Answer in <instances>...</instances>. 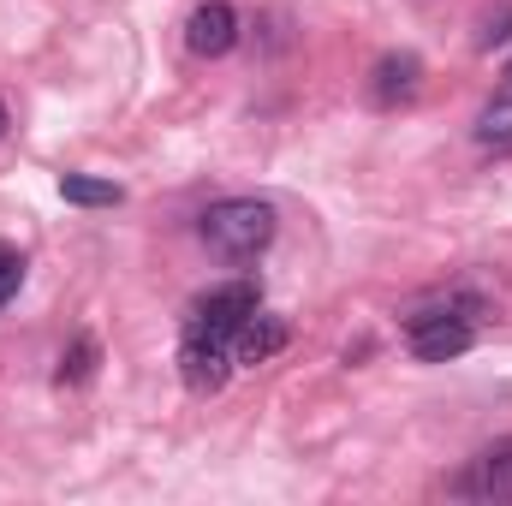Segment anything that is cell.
I'll use <instances>...</instances> for the list:
<instances>
[{
	"instance_id": "cell-1",
	"label": "cell",
	"mask_w": 512,
	"mask_h": 506,
	"mask_svg": "<svg viewBox=\"0 0 512 506\" xmlns=\"http://www.w3.org/2000/svg\"><path fill=\"white\" fill-rule=\"evenodd\" d=\"M197 239L221 262H251L274 245V203L262 197H227V203H209L203 221H197Z\"/></svg>"
},
{
	"instance_id": "cell-2",
	"label": "cell",
	"mask_w": 512,
	"mask_h": 506,
	"mask_svg": "<svg viewBox=\"0 0 512 506\" xmlns=\"http://www.w3.org/2000/svg\"><path fill=\"white\" fill-rule=\"evenodd\" d=\"M471 298H441L429 310H411L405 316V334H411V358L417 364H447L459 352H471L477 328H471Z\"/></svg>"
},
{
	"instance_id": "cell-3",
	"label": "cell",
	"mask_w": 512,
	"mask_h": 506,
	"mask_svg": "<svg viewBox=\"0 0 512 506\" xmlns=\"http://www.w3.org/2000/svg\"><path fill=\"white\" fill-rule=\"evenodd\" d=\"M256 304H262V292H256L251 280H233V286H215V292H203L197 298V310H191V328L185 334H209V340H239V328L256 316Z\"/></svg>"
},
{
	"instance_id": "cell-4",
	"label": "cell",
	"mask_w": 512,
	"mask_h": 506,
	"mask_svg": "<svg viewBox=\"0 0 512 506\" xmlns=\"http://www.w3.org/2000/svg\"><path fill=\"white\" fill-rule=\"evenodd\" d=\"M185 48H191L197 60L233 54V48H239V12H233V0H203V6L185 18Z\"/></svg>"
},
{
	"instance_id": "cell-5",
	"label": "cell",
	"mask_w": 512,
	"mask_h": 506,
	"mask_svg": "<svg viewBox=\"0 0 512 506\" xmlns=\"http://www.w3.org/2000/svg\"><path fill=\"white\" fill-rule=\"evenodd\" d=\"M179 376H185V387H191L197 399L221 393V387H227V376H233L227 340H209V334H185V346H179Z\"/></svg>"
},
{
	"instance_id": "cell-6",
	"label": "cell",
	"mask_w": 512,
	"mask_h": 506,
	"mask_svg": "<svg viewBox=\"0 0 512 506\" xmlns=\"http://www.w3.org/2000/svg\"><path fill=\"white\" fill-rule=\"evenodd\" d=\"M459 495H477V501H495V506H512V441H495L471 459V471L453 483Z\"/></svg>"
},
{
	"instance_id": "cell-7",
	"label": "cell",
	"mask_w": 512,
	"mask_h": 506,
	"mask_svg": "<svg viewBox=\"0 0 512 506\" xmlns=\"http://www.w3.org/2000/svg\"><path fill=\"white\" fill-rule=\"evenodd\" d=\"M423 90V60L417 54H382L370 72V102L376 108H405Z\"/></svg>"
},
{
	"instance_id": "cell-8",
	"label": "cell",
	"mask_w": 512,
	"mask_h": 506,
	"mask_svg": "<svg viewBox=\"0 0 512 506\" xmlns=\"http://www.w3.org/2000/svg\"><path fill=\"white\" fill-rule=\"evenodd\" d=\"M286 340H292V328L280 316H251L239 328V364H268L274 352H286Z\"/></svg>"
},
{
	"instance_id": "cell-9",
	"label": "cell",
	"mask_w": 512,
	"mask_h": 506,
	"mask_svg": "<svg viewBox=\"0 0 512 506\" xmlns=\"http://www.w3.org/2000/svg\"><path fill=\"white\" fill-rule=\"evenodd\" d=\"M60 197L78 203V209H114L126 191L114 179H96V173H60Z\"/></svg>"
},
{
	"instance_id": "cell-10",
	"label": "cell",
	"mask_w": 512,
	"mask_h": 506,
	"mask_svg": "<svg viewBox=\"0 0 512 506\" xmlns=\"http://www.w3.org/2000/svg\"><path fill=\"white\" fill-rule=\"evenodd\" d=\"M477 143L495 149V155H507L512 149V90H501V96L477 114Z\"/></svg>"
},
{
	"instance_id": "cell-11",
	"label": "cell",
	"mask_w": 512,
	"mask_h": 506,
	"mask_svg": "<svg viewBox=\"0 0 512 506\" xmlns=\"http://www.w3.org/2000/svg\"><path fill=\"white\" fill-rule=\"evenodd\" d=\"M96 364H102V346H96L90 334H78V340H72V352L60 358L54 381H60V387H84V381L96 376Z\"/></svg>"
},
{
	"instance_id": "cell-12",
	"label": "cell",
	"mask_w": 512,
	"mask_h": 506,
	"mask_svg": "<svg viewBox=\"0 0 512 506\" xmlns=\"http://www.w3.org/2000/svg\"><path fill=\"white\" fill-rule=\"evenodd\" d=\"M18 280H24V256H18V251H6V245H0V304H6L12 292H18Z\"/></svg>"
},
{
	"instance_id": "cell-13",
	"label": "cell",
	"mask_w": 512,
	"mask_h": 506,
	"mask_svg": "<svg viewBox=\"0 0 512 506\" xmlns=\"http://www.w3.org/2000/svg\"><path fill=\"white\" fill-rule=\"evenodd\" d=\"M507 36H512V6H507V12H495V18L483 24V36H477V48H501Z\"/></svg>"
},
{
	"instance_id": "cell-14",
	"label": "cell",
	"mask_w": 512,
	"mask_h": 506,
	"mask_svg": "<svg viewBox=\"0 0 512 506\" xmlns=\"http://www.w3.org/2000/svg\"><path fill=\"white\" fill-rule=\"evenodd\" d=\"M6 126H12V114H6V102H0V137H6Z\"/></svg>"
},
{
	"instance_id": "cell-15",
	"label": "cell",
	"mask_w": 512,
	"mask_h": 506,
	"mask_svg": "<svg viewBox=\"0 0 512 506\" xmlns=\"http://www.w3.org/2000/svg\"><path fill=\"white\" fill-rule=\"evenodd\" d=\"M507 90H512V72H507Z\"/></svg>"
}]
</instances>
